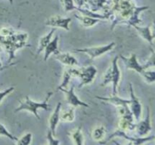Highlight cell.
<instances>
[{"instance_id":"32","label":"cell","mask_w":155,"mask_h":145,"mask_svg":"<svg viewBox=\"0 0 155 145\" xmlns=\"http://www.w3.org/2000/svg\"><path fill=\"white\" fill-rule=\"evenodd\" d=\"M74 2L77 8H83L86 4V0H74Z\"/></svg>"},{"instance_id":"11","label":"cell","mask_w":155,"mask_h":145,"mask_svg":"<svg viewBox=\"0 0 155 145\" xmlns=\"http://www.w3.org/2000/svg\"><path fill=\"white\" fill-rule=\"evenodd\" d=\"M119 57L122 60L125 66L128 69L135 70L136 72H139V74L142 73V71L144 70L142 65H141L138 61L137 56L136 54H132L129 57H124L122 54H120Z\"/></svg>"},{"instance_id":"16","label":"cell","mask_w":155,"mask_h":145,"mask_svg":"<svg viewBox=\"0 0 155 145\" xmlns=\"http://www.w3.org/2000/svg\"><path fill=\"white\" fill-rule=\"evenodd\" d=\"M58 36L56 35L54 38L51 40V42L48 44L45 48L44 49V57L43 60L46 61L48 60L50 55L52 54H56L59 52L58 49Z\"/></svg>"},{"instance_id":"15","label":"cell","mask_w":155,"mask_h":145,"mask_svg":"<svg viewBox=\"0 0 155 145\" xmlns=\"http://www.w3.org/2000/svg\"><path fill=\"white\" fill-rule=\"evenodd\" d=\"M55 55L56 60H58L61 63H63L65 66H75L79 64L78 60L75 58L73 55H71L70 53H60L54 54Z\"/></svg>"},{"instance_id":"7","label":"cell","mask_w":155,"mask_h":145,"mask_svg":"<svg viewBox=\"0 0 155 145\" xmlns=\"http://www.w3.org/2000/svg\"><path fill=\"white\" fill-rule=\"evenodd\" d=\"M129 89H130V110L133 113V116H134L135 119L136 121H139L140 119L141 116H142V104L140 103L139 98L136 97L135 95L134 90H133V85L130 83V86H129Z\"/></svg>"},{"instance_id":"30","label":"cell","mask_w":155,"mask_h":145,"mask_svg":"<svg viewBox=\"0 0 155 145\" xmlns=\"http://www.w3.org/2000/svg\"><path fill=\"white\" fill-rule=\"evenodd\" d=\"M46 138L47 140H48V144H51V145H58L60 143V140H57V139H54V135L51 133V131L50 130H48V133H47L46 135Z\"/></svg>"},{"instance_id":"35","label":"cell","mask_w":155,"mask_h":145,"mask_svg":"<svg viewBox=\"0 0 155 145\" xmlns=\"http://www.w3.org/2000/svg\"><path fill=\"white\" fill-rule=\"evenodd\" d=\"M8 1L11 4H12V3H13V0H8Z\"/></svg>"},{"instance_id":"29","label":"cell","mask_w":155,"mask_h":145,"mask_svg":"<svg viewBox=\"0 0 155 145\" xmlns=\"http://www.w3.org/2000/svg\"><path fill=\"white\" fill-rule=\"evenodd\" d=\"M0 136H5V137H8V138L11 139L12 140H18V137H16L15 136H14L13 134H11L7 130V128L5 127V125H3L2 124L0 123Z\"/></svg>"},{"instance_id":"3","label":"cell","mask_w":155,"mask_h":145,"mask_svg":"<svg viewBox=\"0 0 155 145\" xmlns=\"http://www.w3.org/2000/svg\"><path fill=\"white\" fill-rule=\"evenodd\" d=\"M118 58H119V57L116 56L112 60L111 65L104 73V77H103V81L101 83V86H105L106 85L109 84V83H112L113 95H117L118 85H119L121 77L120 70L118 67Z\"/></svg>"},{"instance_id":"28","label":"cell","mask_w":155,"mask_h":145,"mask_svg":"<svg viewBox=\"0 0 155 145\" xmlns=\"http://www.w3.org/2000/svg\"><path fill=\"white\" fill-rule=\"evenodd\" d=\"M62 5H63L64 10L65 11H70L76 10L77 7L74 5V0H61Z\"/></svg>"},{"instance_id":"22","label":"cell","mask_w":155,"mask_h":145,"mask_svg":"<svg viewBox=\"0 0 155 145\" xmlns=\"http://www.w3.org/2000/svg\"><path fill=\"white\" fill-rule=\"evenodd\" d=\"M106 132H107V129L103 125L95 127L92 131V139L95 140H97V141L102 140L104 139V136H105Z\"/></svg>"},{"instance_id":"18","label":"cell","mask_w":155,"mask_h":145,"mask_svg":"<svg viewBox=\"0 0 155 145\" xmlns=\"http://www.w3.org/2000/svg\"><path fill=\"white\" fill-rule=\"evenodd\" d=\"M56 28H53L50 30V32L48 33H47L45 36H42L39 39V45H38V49H37V54H39V53L42 52V51H44V49L45 48V47L48 45V44L51 42V40L52 39V36L54 33L55 32Z\"/></svg>"},{"instance_id":"1","label":"cell","mask_w":155,"mask_h":145,"mask_svg":"<svg viewBox=\"0 0 155 145\" xmlns=\"http://www.w3.org/2000/svg\"><path fill=\"white\" fill-rule=\"evenodd\" d=\"M28 35L27 33H16L11 28H2L0 30V48H3L8 54V62L15 58V51L27 45Z\"/></svg>"},{"instance_id":"24","label":"cell","mask_w":155,"mask_h":145,"mask_svg":"<svg viewBox=\"0 0 155 145\" xmlns=\"http://www.w3.org/2000/svg\"><path fill=\"white\" fill-rule=\"evenodd\" d=\"M141 75L142 76L144 79H145L147 82L149 83V84L155 82V71L144 69L142 72V73H141Z\"/></svg>"},{"instance_id":"19","label":"cell","mask_w":155,"mask_h":145,"mask_svg":"<svg viewBox=\"0 0 155 145\" xmlns=\"http://www.w3.org/2000/svg\"><path fill=\"white\" fill-rule=\"evenodd\" d=\"M69 135L74 144L82 145L84 143V136H83L81 127H78V128L73 129L69 133Z\"/></svg>"},{"instance_id":"10","label":"cell","mask_w":155,"mask_h":145,"mask_svg":"<svg viewBox=\"0 0 155 145\" xmlns=\"http://www.w3.org/2000/svg\"><path fill=\"white\" fill-rule=\"evenodd\" d=\"M58 90L61 91L62 92L64 93L65 101H66V102L68 103V104H70V105L72 106V107H89V104L82 101L81 100L77 97V95H76L75 92H74V85H72V87H71L69 90H67L66 89H58Z\"/></svg>"},{"instance_id":"17","label":"cell","mask_w":155,"mask_h":145,"mask_svg":"<svg viewBox=\"0 0 155 145\" xmlns=\"http://www.w3.org/2000/svg\"><path fill=\"white\" fill-rule=\"evenodd\" d=\"M133 27L136 29V31H137L138 33L139 34V36H140L142 39L146 40L150 45H153V39L152 36H151V26L148 25L146 26V27H140V26L136 25Z\"/></svg>"},{"instance_id":"27","label":"cell","mask_w":155,"mask_h":145,"mask_svg":"<svg viewBox=\"0 0 155 145\" xmlns=\"http://www.w3.org/2000/svg\"><path fill=\"white\" fill-rule=\"evenodd\" d=\"M71 78V74H70V72H68V70L67 69V70H65L64 72L63 77H62V82L61 83L60 85L58 86L57 90H58V89H66L67 85H68V83H69Z\"/></svg>"},{"instance_id":"9","label":"cell","mask_w":155,"mask_h":145,"mask_svg":"<svg viewBox=\"0 0 155 145\" xmlns=\"http://www.w3.org/2000/svg\"><path fill=\"white\" fill-rule=\"evenodd\" d=\"M136 131L138 137H145L152 130L151 121V113L149 107H147V115L145 119L136 124Z\"/></svg>"},{"instance_id":"4","label":"cell","mask_w":155,"mask_h":145,"mask_svg":"<svg viewBox=\"0 0 155 145\" xmlns=\"http://www.w3.org/2000/svg\"><path fill=\"white\" fill-rule=\"evenodd\" d=\"M71 77H77L80 79L79 88H82L86 85L91 84L97 74V69L94 66H89L81 69H76L72 66L68 69Z\"/></svg>"},{"instance_id":"36","label":"cell","mask_w":155,"mask_h":145,"mask_svg":"<svg viewBox=\"0 0 155 145\" xmlns=\"http://www.w3.org/2000/svg\"><path fill=\"white\" fill-rule=\"evenodd\" d=\"M2 66H2V64L1 61H0V67H2Z\"/></svg>"},{"instance_id":"21","label":"cell","mask_w":155,"mask_h":145,"mask_svg":"<svg viewBox=\"0 0 155 145\" xmlns=\"http://www.w3.org/2000/svg\"><path fill=\"white\" fill-rule=\"evenodd\" d=\"M86 3L90 6V9L92 11H97L101 9H104L107 4V0H86Z\"/></svg>"},{"instance_id":"26","label":"cell","mask_w":155,"mask_h":145,"mask_svg":"<svg viewBox=\"0 0 155 145\" xmlns=\"http://www.w3.org/2000/svg\"><path fill=\"white\" fill-rule=\"evenodd\" d=\"M150 49L151 51V55L147 60L146 63L142 65L144 69H148L150 67H155V51L152 48H151Z\"/></svg>"},{"instance_id":"2","label":"cell","mask_w":155,"mask_h":145,"mask_svg":"<svg viewBox=\"0 0 155 145\" xmlns=\"http://www.w3.org/2000/svg\"><path fill=\"white\" fill-rule=\"evenodd\" d=\"M53 95L52 92H49L47 94V96L45 99L42 102H35L32 101L28 96H26L25 99L23 101H20L19 107L15 109V113L17 112L22 111V110H26V111L30 112L33 113L38 119H40L39 114H38V110L39 109H42V110H48L50 109V106L48 104V101L51 98V95Z\"/></svg>"},{"instance_id":"8","label":"cell","mask_w":155,"mask_h":145,"mask_svg":"<svg viewBox=\"0 0 155 145\" xmlns=\"http://www.w3.org/2000/svg\"><path fill=\"white\" fill-rule=\"evenodd\" d=\"M71 22V18H64L60 15H54L47 19V21H45V25L53 28H61L67 31H69Z\"/></svg>"},{"instance_id":"13","label":"cell","mask_w":155,"mask_h":145,"mask_svg":"<svg viewBox=\"0 0 155 145\" xmlns=\"http://www.w3.org/2000/svg\"><path fill=\"white\" fill-rule=\"evenodd\" d=\"M61 107V103L58 102L56 105L55 109L50 116L48 119V123H49V130L51 131L53 135H56V127L60 121V112Z\"/></svg>"},{"instance_id":"14","label":"cell","mask_w":155,"mask_h":145,"mask_svg":"<svg viewBox=\"0 0 155 145\" xmlns=\"http://www.w3.org/2000/svg\"><path fill=\"white\" fill-rule=\"evenodd\" d=\"M95 98L97 99H99L101 101H104V102H107L109 104H112V105L115 106V107H122V106L125 105H130V99H124V98H121L117 97V95H112L111 97H99L96 96Z\"/></svg>"},{"instance_id":"33","label":"cell","mask_w":155,"mask_h":145,"mask_svg":"<svg viewBox=\"0 0 155 145\" xmlns=\"http://www.w3.org/2000/svg\"><path fill=\"white\" fill-rule=\"evenodd\" d=\"M151 36H152V39H155V19L153 21V25H152V30H151Z\"/></svg>"},{"instance_id":"20","label":"cell","mask_w":155,"mask_h":145,"mask_svg":"<svg viewBox=\"0 0 155 145\" xmlns=\"http://www.w3.org/2000/svg\"><path fill=\"white\" fill-rule=\"evenodd\" d=\"M75 18L80 22V24L85 27H92L98 24L101 20L97 18H91V17L85 16V15H77L75 14Z\"/></svg>"},{"instance_id":"23","label":"cell","mask_w":155,"mask_h":145,"mask_svg":"<svg viewBox=\"0 0 155 145\" xmlns=\"http://www.w3.org/2000/svg\"><path fill=\"white\" fill-rule=\"evenodd\" d=\"M75 119V109L73 107L68 111H64L61 113L60 120L64 122H72Z\"/></svg>"},{"instance_id":"37","label":"cell","mask_w":155,"mask_h":145,"mask_svg":"<svg viewBox=\"0 0 155 145\" xmlns=\"http://www.w3.org/2000/svg\"><path fill=\"white\" fill-rule=\"evenodd\" d=\"M127 1H131V0H127Z\"/></svg>"},{"instance_id":"12","label":"cell","mask_w":155,"mask_h":145,"mask_svg":"<svg viewBox=\"0 0 155 145\" xmlns=\"http://www.w3.org/2000/svg\"><path fill=\"white\" fill-rule=\"evenodd\" d=\"M149 9L148 6H141V7H137V6H135L134 10H133V13H132L131 16L129 18V19L127 20L125 22V24H127L129 27H134L136 25H139V24L142 23V20L139 18V14L142 13V11L145 10H148Z\"/></svg>"},{"instance_id":"5","label":"cell","mask_w":155,"mask_h":145,"mask_svg":"<svg viewBox=\"0 0 155 145\" xmlns=\"http://www.w3.org/2000/svg\"><path fill=\"white\" fill-rule=\"evenodd\" d=\"M115 45H116V43L114 42H112L110 43L107 44V45L90 47V48H77V49H75L74 51H77V52H81L86 54L90 57L91 60H93V59L97 58V57L104 54L105 53L113 50Z\"/></svg>"},{"instance_id":"31","label":"cell","mask_w":155,"mask_h":145,"mask_svg":"<svg viewBox=\"0 0 155 145\" xmlns=\"http://www.w3.org/2000/svg\"><path fill=\"white\" fill-rule=\"evenodd\" d=\"M14 90H15V87H14V86H12V87L8 88L7 89H5V90L4 91H0V104L2 103V100L4 99L7 95H8L9 94L12 93Z\"/></svg>"},{"instance_id":"6","label":"cell","mask_w":155,"mask_h":145,"mask_svg":"<svg viewBox=\"0 0 155 145\" xmlns=\"http://www.w3.org/2000/svg\"><path fill=\"white\" fill-rule=\"evenodd\" d=\"M115 137H124L126 140H129L130 141V144H142V143H145V142L149 141V140H154L155 139V135H151L148 136V137H130L128 134H127V131H124L123 130L117 129L115 132H114L109 137L108 140H110V139L113 138Z\"/></svg>"},{"instance_id":"25","label":"cell","mask_w":155,"mask_h":145,"mask_svg":"<svg viewBox=\"0 0 155 145\" xmlns=\"http://www.w3.org/2000/svg\"><path fill=\"white\" fill-rule=\"evenodd\" d=\"M32 137H33V134L32 133L28 132L26 133L24 136L18 138L17 140V144L18 145H29L30 144L32 140Z\"/></svg>"},{"instance_id":"34","label":"cell","mask_w":155,"mask_h":145,"mask_svg":"<svg viewBox=\"0 0 155 145\" xmlns=\"http://www.w3.org/2000/svg\"><path fill=\"white\" fill-rule=\"evenodd\" d=\"M15 64H16V63H11V64H9V65H6V66H2V67H0V71H2L3 69H6V68H8L9 66H14V65H15Z\"/></svg>"}]
</instances>
